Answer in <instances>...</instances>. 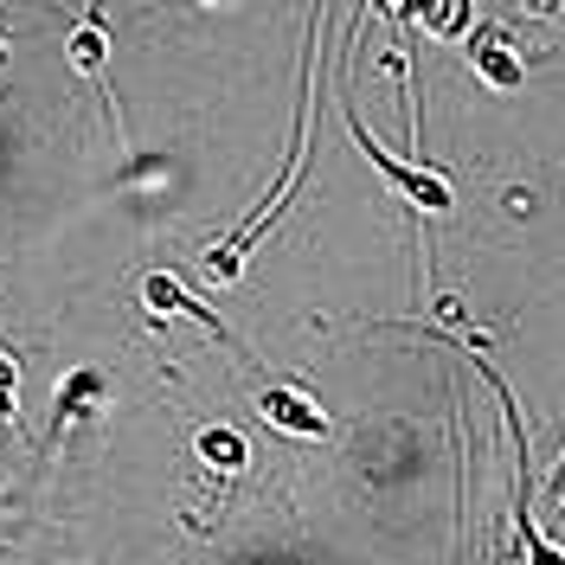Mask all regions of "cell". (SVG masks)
<instances>
[{
    "instance_id": "cell-5",
    "label": "cell",
    "mask_w": 565,
    "mask_h": 565,
    "mask_svg": "<svg viewBox=\"0 0 565 565\" xmlns=\"http://www.w3.org/2000/svg\"><path fill=\"white\" fill-rule=\"evenodd\" d=\"M97 398H104V373L77 366L65 386H58V412H52V430H71L77 418H90V412H97Z\"/></svg>"
},
{
    "instance_id": "cell-6",
    "label": "cell",
    "mask_w": 565,
    "mask_h": 565,
    "mask_svg": "<svg viewBox=\"0 0 565 565\" xmlns=\"http://www.w3.org/2000/svg\"><path fill=\"white\" fill-rule=\"evenodd\" d=\"M193 450H200V462H206V469H218V476H238V469H245V437H238V430H225V424H206V430H200V437H193Z\"/></svg>"
},
{
    "instance_id": "cell-8",
    "label": "cell",
    "mask_w": 565,
    "mask_h": 565,
    "mask_svg": "<svg viewBox=\"0 0 565 565\" xmlns=\"http://www.w3.org/2000/svg\"><path fill=\"white\" fill-rule=\"evenodd\" d=\"M104 58H109V39H104V26H97V20L71 33V65L84 71V77H104Z\"/></svg>"
},
{
    "instance_id": "cell-11",
    "label": "cell",
    "mask_w": 565,
    "mask_h": 565,
    "mask_svg": "<svg viewBox=\"0 0 565 565\" xmlns=\"http://www.w3.org/2000/svg\"><path fill=\"white\" fill-rule=\"evenodd\" d=\"M0 71H7V39H0Z\"/></svg>"
},
{
    "instance_id": "cell-7",
    "label": "cell",
    "mask_w": 565,
    "mask_h": 565,
    "mask_svg": "<svg viewBox=\"0 0 565 565\" xmlns=\"http://www.w3.org/2000/svg\"><path fill=\"white\" fill-rule=\"evenodd\" d=\"M405 20H418V26H430L437 39H457L462 26H469V0H430V7H398Z\"/></svg>"
},
{
    "instance_id": "cell-10",
    "label": "cell",
    "mask_w": 565,
    "mask_h": 565,
    "mask_svg": "<svg viewBox=\"0 0 565 565\" xmlns=\"http://www.w3.org/2000/svg\"><path fill=\"white\" fill-rule=\"evenodd\" d=\"M13 405H20V398H7V392H0V424H13Z\"/></svg>"
},
{
    "instance_id": "cell-9",
    "label": "cell",
    "mask_w": 565,
    "mask_h": 565,
    "mask_svg": "<svg viewBox=\"0 0 565 565\" xmlns=\"http://www.w3.org/2000/svg\"><path fill=\"white\" fill-rule=\"evenodd\" d=\"M546 501H553V508H559V514H565V462H559V469H553V482H546Z\"/></svg>"
},
{
    "instance_id": "cell-1",
    "label": "cell",
    "mask_w": 565,
    "mask_h": 565,
    "mask_svg": "<svg viewBox=\"0 0 565 565\" xmlns=\"http://www.w3.org/2000/svg\"><path fill=\"white\" fill-rule=\"evenodd\" d=\"M348 129H353V141H360V154H366V161H373V168H380V174H386L405 200H418L424 212H450V206H457L450 180L437 174V168H424V161H398L392 148H380V141H373V129L360 122V109H348Z\"/></svg>"
},
{
    "instance_id": "cell-2",
    "label": "cell",
    "mask_w": 565,
    "mask_h": 565,
    "mask_svg": "<svg viewBox=\"0 0 565 565\" xmlns=\"http://www.w3.org/2000/svg\"><path fill=\"white\" fill-rule=\"evenodd\" d=\"M257 418L277 424V430H289V437H328V412L316 405V392L302 386H282V380H270V386L257 392Z\"/></svg>"
},
{
    "instance_id": "cell-3",
    "label": "cell",
    "mask_w": 565,
    "mask_h": 565,
    "mask_svg": "<svg viewBox=\"0 0 565 565\" xmlns=\"http://www.w3.org/2000/svg\"><path fill=\"white\" fill-rule=\"evenodd\" d=\"M141 302H148L154 316H193V321L212 334V341H225V348H232V334H225L218 309H212V302H200V296H186V289H180V277H168V270L141 277Z\"/></svg>"
},
{
    "instance_id": "cell-4",
    "label": "cell",
    "mask_w": 565,
    "mask_h": 565,
    "mask_svg": "<svg viewBox=\"0 0 565 565\" xmlns=\"http://www.w3.org/2000/svg\"><path fill=\"white\" fill-rule=\"evenodd\" d=\"M469 65H476V77L489 84V90H521L527 84V65H521V52H514V39L508 33H476V45H469Z\"/></svg>"
}]
</instances>
